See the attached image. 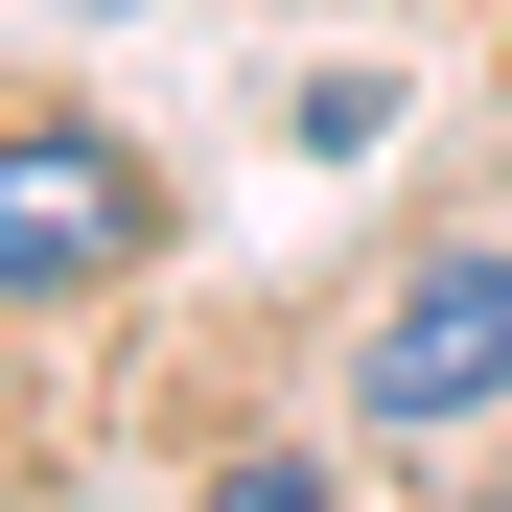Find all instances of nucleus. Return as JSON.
I'll return each instance as SVG.
<instances>
[{
  "label": "nucleus",
  "mask_w": 512,
  "mask_h": 512,
  "mask_svg": "<svg viewBox=\"0 0 512 512\" xmlns=\"http://www.w3.org/2000/svg\"><path fill=\"white\" fill-rule=\"evenodd\" d=\"M163 233V163L117 117H0V303H117Z\"/></svg>",
  "instance_id": "1"
},
{
  "label": "nucleus",
  "mask_w": 512,
  "mask_h": 512,
  "mask_svg": "<svg viewBox=\"0 0 512 512\" xmlns=\"http://www.w3.org/2000/svg\"><path fill=\"white\" fill-rule=\"evenodd\" d=\"M350 419L373 443H466V419H512V256H396V303L350 326Z\"/></svg>",
  "instance_id": "2"
}]
</instances>
